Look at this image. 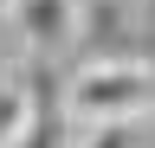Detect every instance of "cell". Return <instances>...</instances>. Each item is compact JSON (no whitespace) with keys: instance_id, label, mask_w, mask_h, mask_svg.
Returning a JSON list of instances; mask_svg holds the SVG:
<instances>
[{"instance_id":"6da1fadb","label":"cell","mask_w":155,"mask_h":148,"mask_svg":"<svg viewBox=\"0 0 155 148\" xmlns=\"http://www.w3.org/2000/svg\"><path fill=\"white\" fill-rule=\"evenodd\" d=\"M155 103V71L136 58H91L65 84V116L78 129L91 122H142Z\"/></svg>"},{"instance_id":"7a4b0ae2","label":"cell","mask_w":155,"mask_h":148,"mask_svg":"<svg viewBox=\"0 0 155 148\" xmlns=\"http://www.w3.org/2000/svg\"><path fill=\"white\" fill-rule=\"evenodd\" d=\"M0 13H7V26L19 32V45L32 58H52L84 32V0H7Z\"/></svg>"},{"instance_id":"3957f363","label":"cell","mask_w":155,"mask_h":148,"mask_svg":"<svg viewBox=\"0 0 155 148\" xmlns=\"http://www.w3.org/2000/svg\"><path fill=\"white\" fill-rule=\"evenodd\" d=\"M71 135H78V122L65 116V90H45V71L32 65V122L13 148H71Z\"/></svg>"},{"instance_id":"277c9868","label":"cell","mask_w":155,"mask_h":148,"mask_svg":"<svg viewBox=\"0 0 155 148\" xmlns=\"http://www.w3.org/2000/svg\"><path fill=\"white\" fill-rule=\"evenodd\" d=\"M32 122V65L26 71H0V148H13Z\"/></svg>"},{"instance_id":"5b68a950","label":"cell","mask_w":155,"mask_h":148,"mask_svg":"<svg viewBox=\"0 0 155 148\" xmlns=\"http://www.w3.org/2000/svg\"><path fill=\"white\" fill-rule=\"evenodd\" d=\"M71 148H142V122H91L71 135Z\"/></svg>"},{"instance_id":"8992f818","label":"cell","mask_w":155,"mask_h":148,"mask_svg":"<svg viewBox=\"0 0 155 148\" xmlns=\"http://www.w3.org/2000/svg\"><path fill=\"white\" fill-rule=\"evenodd\" d=\"M149 116H155V103H149Z\"/></svg>"}]
</instances>
